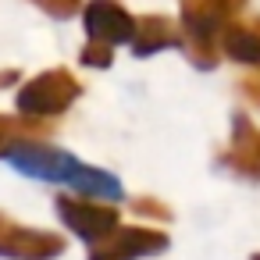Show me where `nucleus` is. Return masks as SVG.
<instances>
[{
	"label": "nucleus",
	"mask_w": 260,
	"mask_h": 260,
	"mask_svg": "<svg viewBox=\"0 0 260 260\" xmlns=\"http://www.w3.org/2000/svg\"><path fill=\"white\" fill-rule=\"evenodd\" d=\"M8 160L32 175V178H43V182H64L72 189H82V192H96V196H121V185L96 171V168H86L79 164L72 153H61V150H22V153H8Z\"/></svg>",
	"instance_id": "nucleus-1"
}]
</instances>
